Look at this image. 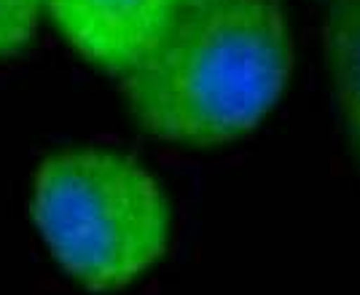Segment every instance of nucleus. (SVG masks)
I'll use <instances>...</instances> for the list:
<instances>
[{"label": "nucleus", "mask_w": 360, "mask_h": 295, "mask_svg": "<svg viewBox=\"0 0 360 295\" xmlns=\"http://www.w3.org/2000/svg\"><path fill=\"white\" fill-rule=\"evenodd\" d=\"M330 65L342 118L360 159V0H342L328 32Z\"/></svg>", "instance_id": "nucleus-4"}, {"label": "nucleus", "mask_w": 360, "mask_h": 295, "mask_svg": "<svg viewBox=\"0 0 360 295\" xmlns=\"http://www.w3.org/2000/svg\"><path fill=\"white\" fill-rule=\"evenodd\" d=\"M32 218L60 266L94 293L121 290L167 250L162 185L110 150H62L41 162Z\"/></svg>", "instance_id": "nucleus-2"}, {"label": "nucleus", "mask_w": 360, "mask_h": 295, "mask_svg": "<svg viewBox=\"0 0 360 295\" xmlns=\"http://www.w3.org/2000/svg\"><path fill=\"white\" fill-rule=\"evenodd\" d=\"M41 0H0V57L14 54L32 41Z\"/></svg>", "instance_id": "nucleus-5"}, {"label": "nucleus", "mask_w": 360, "mask_h": 295, "mask_svg": "<svg viewBox=\"0 0 360 295\" xmlns=\"http://www.w3.org/2000/svg\"><path fill=\"white\" fill-rule=\"evenodd\" d=\"M62 35L81 54L127 73L165 38L178 0H46Z\"/></svg>", "instance_id": "nucleus-3"}, {"label": "nucleus", "mask_w": 360, "mask_h": 295, "mask_svg": "<svg viewBox=\"0 0 360 295\" xmlns=\"http://www.w3.org/2000/svg\"><path fill=\"white\" fill-rule=\"evenodd\" d=\"M293 41L277 0L183 6L121 88L150 134L221 145L253 132L280 100Z\"/></svg>", "instance_id": "nucleus-1"}, {"label": "nucleus", "mask_w": 360, "mask_h": 295, "mask_svg": "<svg viewBox=\"0 0 360 295\" xmlns=\"http://www.w3.org/2000/svg\"><path fill=\"white\" fill-rule=\"evenodd\" d=\"M178 3L183 8V6H202V3H210V0H178Z\"/></svg>", "instance_id": "nucleus-6"}]
</instances>
